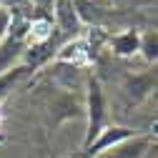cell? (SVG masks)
Listing matches in <instances>:
<instances>
[{
    "label": "cell",
    "mask_w": 158,
    "mask_h": 158,
    "mask_svg": "<svg viewBox=\"0 0 158 158\" xmlns=\"http://www.w3.org/2000/svg\"><path fill=\"white\" fill-rule=\"evenodd\" d=\"M3 3H5V0H0V8H3Z\"/></svg>",
    "instance_id": "15"
},
{
    "label": "cell",
    "mask_w": 158,
    "mask_h": 158,
    "mask_svg": "<svg viewBox=\"0 0 158 158\" xmlns=\"http://www.w3.org/2000/svg\"><path fill=\"white\" fill-rule=\"evenodd\" d=\"M68 158H73V156H68Z\"/></svg>",
    "instance_id": "16"
},
{
    "label": "cell",
    "mask_w": 158,
    "mask_h": 158,
    "mask_svg": "<svg viewBox=\"0 0 158 158\" xmlns=\"http://www.w3.org/2000/svg\"><path fill=\"white\" fill-rule=\"evenodd\" d=\"M28 25H30L28 15H13L10 30L3 38V43H0V75L23 63V55L30 45L28 43Z\"/></svg>",
    "instance_id": "3"
},
{
    "label": "cell",
    "mask_w": 158,
    "mask_h": 158,
    "mask_svg": "<svg viewBox=\"0 0 158 158\" xmlns=\"http://www.w3.org/2000/svg\"><path fill=\"white\" fill-rule=\"evenodd\" d=\"M30 73H33V70H30V68H25V65L20 63L18 68H13V70H8V73H3V75H0V103H3L5 98H8V95L18 88V85H20V83L25 81Z\"/></svg>",
    "instance_id": "8"
},
{
    "label": "cell",
    "mask_w": 158,
    "mask_h": 158,
    "mask_svg": "<svg viewBox=\"0 0 158 158\" xmlns=\"http://www.w3.org/2000/svg\"><path fill=\"white\" fill-rule=\"evenodd\" d=\"M141 58L146 63H158V28H148L141 35Z\"/></svg>",
    "instance_id": "9"
},
{
    "label": "cell",
    "mask_w": 158,
    "mask_h": 158,
    "mask_svg": "<svg viewBox=\"0 0 158 158\" xmlns=\"http://www.w3.org/2000/svg\"><path fill=\"white\" fill-rule=\"evenodd\" d=\"M10 23H13V13H10V10H5V8H0V43H3V38L8 35Z\"/></svg>",
    "instance_id": "12"
},
{
    "label": "cell",
    "mask_w": 158,
    "mask_h": 158,
    "mask_svg": "<svg viewBox=\"0 0 158 158\" xmlns=\"http://www.w3.org/2000/svg\"><path fill=\"white\" fill-rule=\"evenodd\" d=\"M123 98H126V106H138L143 103L146 98L153 95V90H158V68H151L146 73H128L123 75Z\"/></svg>",
    "instance_id": "4"
},
{
    "label": "cell",
    "mask_w": 158,
    "mask_h": 158,
    "mask_svg": "<svg viewBox=\"0 0 158 158\" xmlns=\"http://www.w3.org/2000/svg\"><path fill=\"white\" fill-rule=\"evenodd\" d=\"M35 158H50V156H48V148H45V141H43V148L35 153Z\"/></svg>",
    "instance_id": "13"
},
{
    "label": "cell",
    "mask_w": 158,
    "mask_h": 158,
    "mask_svg": "<svg viewBox=\"0 0 158 158\" xmlns=\"http://www.w3.org/2000/svg\"><path fill=\"white\" fill-rule=\"evenodd\" d=\"M55 13V0H33V15L30 18H50Z\"/></svg>",
    "instance_id": "10"
},
{
    "label": "cell",
    "mask_w": 158,
    "mask_h": 158,
    "mask_svg": "<svg viewBox=\"0 0 158 158\" xmlns=\"http://www.w3.org/2000/svg\"><path fill=\"white\" fill-rule=\"evenodd\" d=\"M133 135H138L133 128H128V126H108L101 135H98V141L93 143V146H88V148H83L78 156H73V158H98L101 153H106V151H110V148H115V146H121L123 141H131Z\"/></svg>",
    "instance_id": "5"
},
{
    "label": "cell",
    "mask_w": 158,
    "mask_h": 158,
    "mask_svg": "<svg viewBox=\"0 0 158 158\" xmlns=\"http://www.w3.org/2000/svg\"><path fill=\"white\" fill-rule=\"evenodd\" d=\"M108 101H106V90L103 83L95 73H88L85 81V138H83V148L93 146L106 128H108Z\"/></svg>",
    "instance_id": "2"
},
{
    "label": "cell",
    "mask_w": 158,
    "mask_h": 158,
    "mask_svg": "<svg viewBox=\"0 0 158 158\" xmlns=\"http://www.w3.org/2000/svg\"><path fill=\"white\" fill-rule=\"evenodd\" d=\"M0 123H3V113H0ZM0 141H3V135H0Z\"/></svg>",
    "instance_id": "14"
},
{
    "label": "cell",
    "mask_w": 158,
    "mask_h": 158,
    "mask_svg": "<svg viewBox=\"0 0 158 158\" xmlns=\"http://www.w3.org/2000/svg\"><path fill=\"white\" fill-rule=\"evenodd\" d=\"M146 5H153V0H110V8L113 10H121V13H126V10H141Z\"/></svg>",
    "instance_id": "11"
},
{
    "label": "cell",
    "mask_w": 158,
    "mask_h": 158,
    "mask_svg": "<svg viewBox=\"0 0 158 158\" xmlns=\"http://www.w3.org/2000/svg\"><path fill=\"white\" fill-rule=\"evenodd\" d=\"M141 35H143V30H138V28H126L121 33H113L108 40V50L118 58L141 55Z\"/></svg>",
    "instance_id": "6"
},
{
    "label": "cell",
    "mask_w": 158,
    "mask_h": 158,
    "mask_svg": "<svg viewBox=\"0 0 158 158\" xmlns=\"http://www.w3.org/2000/svg\"><path fill=\"white\" fill-rule=\"evenodd\" d=\"M43 93V108H45V118H48V131L60 128L68 121H78L85 118V95L81 98L75 90H65L60 85L45 83Z\"/></svg>",
    "instance_id": "1"
},
{
    "label": "cell",
    "mask_w": 158,
    "mask_h": 158,
    "mask_svg": "<svg viewBox=\"0 0 158 158\" xmlns=\"http://www.w3.org/2000/svg\"><path fill=\"white\" fill-rule=\"evenodd\" d=\"M153 141H156L153 135L138 133V135L131 138V141H123L121 146H115V148L101 153L98 158H146V153H148V148L153 146Z\"/></svg>",
    "instance_id": "7"
}]
</instances>
